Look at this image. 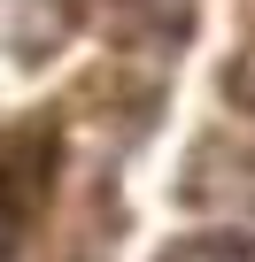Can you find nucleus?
Listing matches in <instances>:
<instances>
[{
    "label": "nucleus",
    "instance_id": "f257e3e1",
    "mask_svg": "<svg viewBox=\"0 0 255 262\" xmlns=\"http://www.w3.org/2000/svg\"><path fill=\"white\" fill-rule=\"evenodd\" d=\"M163 262H255V254H247V239H232V231H209V239H186V247H170Z\"/></svg>",
    "mask_w": 255,
    "mask_h": 262
}]
</instances>
